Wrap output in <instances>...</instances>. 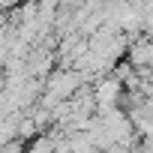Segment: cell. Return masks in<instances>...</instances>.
Wrapping results in <instances>:
<instances>
[{
    "label": "cell",
    "instance_id": "cell-1",
    "mask_svg": "<svg viewBox=\"0 0 153 153\" xmlns=\"http://www.w3.org/2000/svg\"><path fill=\"white\" fill-rule=\"evenodd\" d=\"M33 63H39V57H33ZM45 63H48V57H42V66H30V72H42Z\"/></svg>",
    "mask_w": 153,
    "mask_h": 153
}]
</instances>
